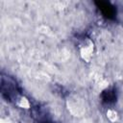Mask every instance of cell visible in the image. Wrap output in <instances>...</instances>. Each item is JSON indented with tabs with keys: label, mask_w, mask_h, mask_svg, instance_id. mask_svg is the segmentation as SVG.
<instances>
[{
	"label": "cell",
	"mask_w": 123,
	"mask_h": 123,
	"mask_svg": "<svg viewBox=\"0 0 123 123\" xmlns=\"http://www.w3.org/2000/svg\"><path fill=\"white\" fill-rule=\"evenodd\" d=\"M92 53H93V44L90 40H87L86 43H85L84 45H82V47L80 48V55L81 58L88 62L90 61V59L92 58Z\"/></svg>",
	"instance_id": "cell-1"
},
{
	"label": "cell",
	"mask_w": 123,
	"mask_h": 123,
	"mask_svg": "<svg viewBox=\"0 0 123 123\" xmlns=\"http://www.w3.org/2000/svg\"><path fill=\"white\" fill-rule=\"evenodd\" d=\"M69 108V110H70V111L73 113V114H75L76 116L78 115V116H80L84 111H85V108H84V105H83V103L80 101V100H77V99H74L73 101H72V103L68 106Z\"/></svg>",
	"instance_id": "cell-2"
},
{
	"label": "cell",
	"mask_w": 123,
	"mask_h": 123,
	"mask_svg": "<svg viewBox=\"0 0 123 123\" xmlns=\"http://www.w3.org/2000/svg\"><path fill=\"white\" fill-rule=\"evenodd\" d=\"M16 105L19 107V108H22V109H30L31 107V104L29 102V100L25 97V96H19L16 98Z\"/></svg>",
	"instance_id": "cell-3"
},
{
	"label": "cell",
	"mask_w": 123,
	"mask_h": 123,
	"mask_svg": "<svg viewBox=\"0 0 123 123\" xmlns=\"http://www.w3.org/2000/svg\"><path fill=\"white\" fill-rule=\"evenodd\" d=\"M106 115H107V118L109 119V121H111V123H115L118 121V118H119L118 112L113 109H109L106 112Z\"/></svg>",
	"instance_id": "cell-4"
}]
</instances>
